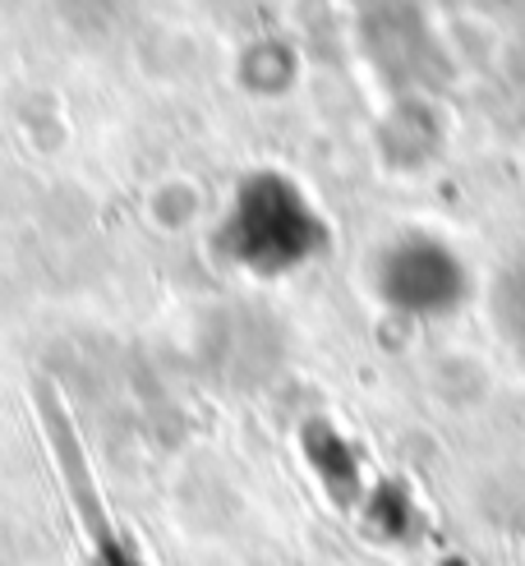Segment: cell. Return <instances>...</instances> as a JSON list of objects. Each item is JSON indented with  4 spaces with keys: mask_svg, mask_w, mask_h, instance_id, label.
<instances>
[{
    "mask_svg": "<svg viewBox=\"0 0 525 566\" xmlns=\"http://www.w3.org/2000/svg\"><path fill=\"white\" fill-rule=\"evenodd\" d=\"M378 291L392 300L401 314H420V318L452 314L465 300V268L448 244L410 235L387 249V259L378 268Z\"/></svg>",
    "mask_w": 525,
    "mask_h": 566,
    "instance_id": "6da1fadb",
    "label": "cell"
},
{
    "mask_svg": "<svg viewBox=\"0 0 525 566\" xmlns=\"http://www.w3.org/2000/svg\"><path fill=\"white\" fill-rule=\"evenodd\" d=\"M318 226L295 203V193L282 198H254L240 217V259L259 272H286L314 253Z\"/></svg>",
    "mask_w": 525,
    "mask_h": 566,
    "instance_id": "7a4b0ae2",
    "label": "cell"
},
{
    "mask_svg": "<svg viewBox=\"0 0 525 566\" xmlns=\"http://www.w3.org/2000/svg\"><path fill=\"white\" fill-rule=\"evenodd\" d=\"M497 314H503V332L516 342V350L525 355V272L507 276L503 295H497Z\"/></svg>",
    "mask_w": 525,
    "mask_h": 566,
    "instance_id": "3957f363",
    "label": "cell"
}]
</instances>
